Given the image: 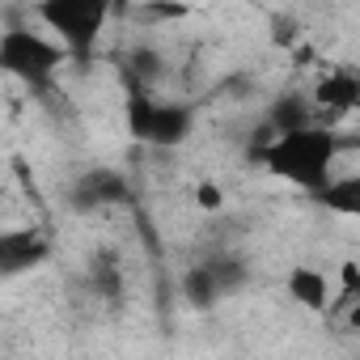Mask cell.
Returning a JSON list of instances; mask_svg holds the SVG:
<instances>
[{
	"mask_svg": "<svg viewBox=\"0 0 360 360\" xmlns=\"http://www.w3.org/2000/svg\"><path fill=\"white\" fill-rule=\"evenodd\" d=\"M34 18L56 34V43L85 60L102 34V26L110 22V5L106 0H43V5L34 9Z\"/></svg>",
	"mask_w": 360,
	"mask_h": 360,
	"instance_id": "obj_3",
	"label": "cell"
},
{
	"mask_svg": "<svg viewBox=\"0 0 360 360\" xmlns=\"http://www.w3.org/2000/svg\"><path fill=\"white\" fill-rule=\"evenodd\" d=\"M314 106L326 115V127H330V119L352 115L360 106V81H356V72H347V68L326 72L318 81V89H314Z\"/></svg>",
	"mask_w": 360,
	"mask_h": 360,
	"instance_id": "obj_4",
	"label": "cell"
},
{
	"mask_svg": "<svg viewBox=\"0 0 360 360\" xmlns=\"http://www.w3.org/2000/svg\"><path fill=\"white\" fill-rule=\"evenodd\" d=\"M47 238L39 229H18V233H0V276H18L30 271L47 259Z\"/></svg>",
	"mask_w": 360,
	"mask_h": 360,
	"instance_id": "obj_5",
	"label": "cell"
},
{
	"mask_svg": "<svg viewBox=\"0 0 360 360\" xmlns=\"http://www.w3.org/2000/svg\"><path fill=\"white\" fill-rule=\"evenodd\" d=\"M115 13H127L144 26H161V22H183L191 18V5H165V0H157V5H131V9H115Z\"/></svg>",
	"mask_w": 360,
	"mask_h": 360,
	"instance_id": "obj_13",
	"label": "cell"
},
{
	"mask_svg": "<svg viewBox=\"0 0 360 360\" xmlns=\"http://www.w3.org/2000/svg\"><path fill=\"white\" fill-rule=\"evenodd\" d=\"M326 212H339V217H360V178L356 174H343V178H330V183L314 195Z\"/></svg>",
	"mask_w": 360,
	"mask_h": 360,
	"instance_id": "obj_8",
	"label": "cell"
},
{
	"mask_svg": "<svg viewBox=\"0 0 360 360\" xmlns=\"http://www.w3.org/2000/svg\"><path fill=\"white\" fill-rule=\"evenodd\" d=\"M195 204H200L204 212H217V208L225 204V191H221L217 183H200V187H195Z\"/></svg>",
	"mask_w": 360,
	"mask_h": 360,
	"instance_id": "obj_14",
	"label": "cell"
},
{
	"mask_svg": "<svg viewBox=\"0 0 360 360\" xmlns=\"http://www.w3.org/2000/svg\"><path fill=\"white\" fill-rule=\"evenodd\" d=\"M64 60H68V51L39 30L13 26L0 34V72L30 85V89H47L56 81V72L64 68Z\"/></svg>",
	"mask_w": 360,
	"mask_h": 360,
	"instance_id": "obj_2",
	"label": "cell"
},
{
	"mask_svg": "<svg viewBox=\"0 0 360 360\" xmlns=\"http://www.w3.org/2000/svg\"><path fill=\"white\" fill-rule=\"evenodd\" d=\"M183 292H187V301H191L195 309H212V305H217V297H221V284H217V271H212V263H204V267L187 271V280H183Z\"/></svg>",
	"mask_w": 360,
	"mask_h": 360,
	"instance_id": "obj_12",
	"label": "cell"
},
{
	"mask_svg": "<svg viewBox=\"0 0 360 360\" xmlns=\"http://www.w3.org/2000/svg\"><path fill=\"white\" fill-rule=\"evenodd\" d=\"M301 127H314V106L305 98H280L271 106V119H267V131L280 136V131H301Z\"/></svg>",
	"mask_w": 360,
	"mask_h": 360,
	"instance_id": "obj_9",
	"label": "cell"
},
{
	"mask_svg": "<svg viewBox=\"0 0 360 360\" xmlns=\"http://www.w3.org/2000/svg\"><path fill=\"white\" fill-rule=\"evenodd\" d=\"M123 195V183L115 174H89V178H81V187H77V208H98V204H110V200H119Z\"/></svg>",
	"mask_w": 360,
	"mask_h": 360,
	"instance_id": "obj_11",
	"label": "cell"
},
{
	"mask_svg": "<svg viewBox=\"0 0 360 360\" xmlns=\"http://www.w3.org/2000/svg\"><path fill=\"white\" fill-rule=\"evenodd\" d=\"M187 136H191V110H187V106H174V102H157L144 144H157V148H178Z\"/></svg>",
	"mask_w": 360,
	"mask_h": 360,
	"instance_id": "obj_6",
	"label": "cell"
},
{
	"mask_svg": "<svg viewBox=\"0 0 360 360\" xmlns=\"http://www.w3.org/2000/svg\"><path fill=\"white\" fill-rule=\"evenodd\" d=\"M161 64H165L161 51H153V47H131V51H127V64H123V81L148 89V85L161 77Z\"/></svg>",
	"mask_w": 360,
	"mask_h": 360,
	"instance_id": "obj_10",
	"label": "cell"
},
{
	"mask_svg": "<svg viewBox=\"0 0 360 360\" xmlns=\"http://www.w3.org/2000/svg\"><path fill=\"white\" fill-rule=\"evenodd\" d=\"M339 157V136L322 123L301 127V131H280L263 144H255V161L276 174L280 183H292L309 195H318L330 183V165Z\"/></svg>",
	"mask_w": 360,
	"mask_h": 360,
	"instance_id": "obj_1",
	"label": "cell"
},
{
	"mask_svg": "<svg viewBox=\"0 0 360 360\" xmlns=\"http://www.w3.org/2000/svg\"><path fill=\"white\" fill-rule=\"evenodd\" d=\"M288 297L309 309V314H326L330 309V284L318 267H292L288 271Z\"/></svg>",
	"mask_w": 360,
	"mask_h": 360,
	"instance_id": "obj_7",
	"label": "cell"
}]
</instances>
